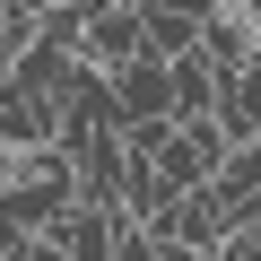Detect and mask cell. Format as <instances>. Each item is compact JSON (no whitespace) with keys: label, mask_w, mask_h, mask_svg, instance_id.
<instances>
[{"label":"cell","mask_w":261,"mask_h":261,"mask_svg":"<svg viewBox=\"0 0 261 261\" xmlns=\"http://www.w3.org/2000/svg\"><path fill=\"white\" fill-rule=\"evenodd\" d=\"M226 148H235V140L218 130V113H200V122H174V130H166V148H157L148 166H157L174 192H209L218 166H226Z\"/></svg>","instance_id":"6da1fadb"},{"label":"cell","mask_w":261,"mask_h":261,"mask_svg":"<svg viewBox=\"0 0 261 261\" xmlns=\"http://www.w3.org/2000/svg\"><path fill=\"white\" fill-rule=\"evenodd\" d=\"M148 53V27H140V9H130V0H96V18H87V35H79V61L87 70H130Z\"/></svg>","instance_id":"7a4b0ae2"},{"label":"cell","mask_w":261,"mask_h":261,"mask_svg":"<svg viewBox=\"0 0 261 261\" xmlns=\"http://www.w3.org/2000/svg\"><path fill=\"white\" fill-rule=\"evenodd\" d=\"M200 61H209L218 79L252 70V61H261V18L235 9V0H226V9H209V18H200Z\"/></svg>","instance_id":"3957f363"},{"label":"cell","mask_w":261,"mask_h":261,"mask_svg":"<svg viewBox=\"0 0 261 261\" xmlns=\"http://www.w3.org/2000/svg\"><path fill=\"white\" fill-rule=\"evenodd\" d=\"M113 105H122V122H174V61L140 53L130 70H113Z\"/></svg>","instance_id":"277c9868"},{"label":"cell","mask_w":261,"mask_h":261,"mask_svg":"<svg viewBox=\"0 0 261 261\" xmlns=\"http://www.w3.org/2000/svg\"><path fill=\"white\" fill-rule=\"evenodd\" d=\"M53 130H61V113H53V96H27L9 70H0V148H53Z\"/></svg>","instance_id":"5b68a950"},{"label":"cell","mask_w":261,"mask_h":261,"mask_svg":"<svg viewBox=\"0 0 261 261\" xmlns=\"http://www.w3.org/2000/svg\"><path fill=\"white\" fill-rule=\"evenodd\" d=\"M209 192L235 209V226H261V140L226 148V166H218V183H209Z\"/></svg>","instance_id":"8992f818"},{"label":"cell","mask_w":261,"mask_h":261,"mask_svg":"<svg viewBox=\"0 0 261 261\" xmlns=\"http://www.w3.org/2000/svg\"><path fill=\"white\" fill-rule=\"evenodd\" d=\"M218 130L244 148V140H261V61L252 70H235V79H218Z\"/></svg>","instance_id":"52a82bcc"},{"label":"cell","mask_w":261,"mask_h":261,"mask_svg":"<svg viewBox=\"0 0 261 261\" xmlns=\"http://www.w3.org/2000/svg\"><path fill=\"white\" fill-rule=\"evenodd\" d=\"M53 244H61V261H113V209H70Z\"/></svg>","instance_id":"ba28073f"},{"label":"cell","mask_w":261,"mask_h":261,"mask_svg":"<svg viewBox=\"0 0 261 261\" xmlns=\"http://www.w3.org/2000/svg\"><path fill=\"white\" fill-rule=\"evenodd\" d=\"M70 70H79V61H70L61 44H44V35H35V44H27L18 61H9V79H18L27 96H61V79H70Z\"/></svg>","instance_id":"9c48e42d"},{"label":"cell","mask_w":261,"mask_h":261,"mask_svg":"<svg viewBox=\"0 0 261 261\" xmlns=\"http://www.w3.org/2000/svg\"><path fill=\"white\" fill-rule=\"evenodd\" d=\"M200 113H218V70L200 53H183L174 61V122H200Z\"/></svg>","instance_id":"30bf717a"},{"label":"cell","mask_w":261,"mask_h":261,"mask_svg":"<svg viewBox=\"0 0 261 261\" xmlns=\"http://www.w3.org/2000/svg\"><path fill=\"white\" fill-rule=\"evenodd\" d=\"M140 27H148V53H157V61L200 53V18H183V9H140Z\"/></svg>","instance_id":"8fae6325"},{"label":"cell","mask_w":261,"mask_h":261,"mask_svg":"<svg viewBox=\"0 0 261 261\" xmlns=\"http://www.w3.org/2000/svg\"><path fill=\"white\" fill-rule=\"evenodd\" d=\"M27 252H35V235H27L9 209H0V261H27Z\"/></svg>","instance_id":"7c38bea8"},{"label":"cell","mask_w":261,"mask_h":261,"mask_svg":"<svg viewBox=\"0 0 261 261\" xmlns=\"http://www.w3.org/2000/svg\"><path fill=\"white\" fill-rule=\"evenodd\" d=\"M157 261H209L200 244H157Z\"/></svg>","instance_id":"4fadbf2b"},{"label":"cell","mask_w":261,"mask_h":261,"mask_svg":"<svg viewBox=\"0 0 261 261\" xmlns=\"http://www.w3.org/2000/svg\"><path fill=\"white\" fill-rule=\"evenodd\" d=\"M18 183V148H0V192H9Z\"/></svg>","instance_id":"5bb4252c"}]
</instances>
